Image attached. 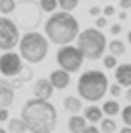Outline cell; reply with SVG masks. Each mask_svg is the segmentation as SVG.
<instances>
[{"label": "cell", "instance_id": "obj_1", "mask_svg": "<svg viewBox=\"0 0 131 133\" xmlns=\"http://www.w3.org/2000/svg\"><path fill=\"white\" fill-rule=\"evenodd\" d=\"M21 119L31 133H51L57 125V111L55 107L43 98L27 100L21 109Z\"/></svg>", "mask_w": 131, "mask_h": 133}, {"label": "cell", "instance_id": "obj_2", "mask_svg": "<svg viewBox=\"0 0 131 133\" xmlns=\"http://www.w3.org/2000/svg\"><path fill=\"white\" fill-rule=\"evenodd\" d=\"M80 33V25L78 21L72 17L70 12H51V17L45 23V35L47 41L55 45H70Z\"/></svg>", "mask_w": 131, "mask_h": 133}, {"label": "cell", "instance_id": "obj_3", "mask_svg": "<svg viewBox=\"0 0 131 133\" xmlns=\"http://www.w3.org/2000/svg\"><path fill=\"white\" fill-rule=\"evenodd\" d=\"M76 86H78L80 98L94 102V100H100L107 94V90H109V78L100 70H88V72H84L78 78Z\"/></svg>", "mask_w": 131, "mask_h": 133}, {"label": "cell", "instance_id": "obj_4", "mask_svg": "<svg viewBox=\"0 0 131 133\" xmlns=\"http://www.w3.org/2000/svg\"><path fill=\"white\" fill-rule=\"evenodd\" d=\"M18 55L29 62V64H39L47 57V51H49V41L45 35L41 33H25L21 39H18Z\"/></svg>", "mask_w": 131, "mask_h": 133}, {"label": "cell", "instance_id": "obj_5", "mask_svg": "<svg viewBox=\"0 0 131 133\" xmlns=\"http://www.w3.org/2000/svg\"><path fill=\"white\" fill-rule=\"evenodd\" d=\"M76 41H78V49L82 51L84 59H90V62L100 59L104 49H107V39L100 33V29H90L88 27V29L78 33Z\"/></svg>", "mask_w": 131, "mask_h": 133}, {"label": "cell", "instance_id": "obj_6", "mask_svg": "<svg viewBox=\"0 0 131 133\" xmlns=\"http://www.w3.org/2000/svg\"><path fill=\"white\" fill-rule=\"evenodd\" d=\"M15 18H16V27H23V29H35L41 21V8L37 2H21L16 4L15 8Z\"/></svg>", "mask_w": 131, "mask_h": 133}, {"label": "cell", "instance_id": "obj_7", "mask_svg": "<svg viewBox=\"0 0 131 133\" xmlns=\"http://www.w3.org/2000/svg\"><path fill=\"white\" fill-rule=\"evenodd\" d=\"M82 62H84V55L74 45H62L60 51H57V64H60V68L66 70V72H70V74L78 72L82 68Z\"/></svg>", "mask_w": 131, "mask_h": 133}, {"label": "cell", "instance_id": "obj_8", "mask_svg": "<svg viewBox=\"0 0 131 133\" xmlns=\"http://www.w3.org/2000/svg\"><path fill=\"white\" fill-rule=\"evenodd\" d=\"M18 27L12 18L0 17V51H10L18 45Z\"/></svg>", "mask_w": 131, "mask_h": 133}, {"label": "cell", "instance_id": "obj_9", "mask_svg": "<svg viewBox=\"0 0 131 133\" xmlns=\"http://www.w3.org/2000/svg\"><path fill=\"white\" fill-rule=\"evenodd\" d=\"M25 70L23 66V57L15 51H4L0 55V74L6 78H16L21 72Z\"/></svg>", "mask_w": 131, "mask_h": 133}, {"label": "cell", "instance_id": "obj_10", "mask_svg": "<svg viewBox=\"0 0 131 133\" xmlns=\"http://www.w3.org/2000/svg\"><path fill=\"white\" fill-rule=\"evenodd\" d=\"M33 94H35V98H43V100L51 98L53 86L49 82V78H39V80H35V84H33Z\"/></svg>", "mask_w": 131, "mask_h": 133}, {"label": "cell", "instance_id": "obj_11", "mask_svg": "<svg viewBox=\"0 0 131 133\" xmlns=\"http://www.w3.org/2000/svg\"><path fill=\"white\" fill-rule=\"evenodd\" d=\"M49 82L53 88H57V90H64L70 86V72H66V70H53L51 74H49Z\"/></svg>", "mask_w": 131, "mask_h": 133}, {"label": "cell", "instance_id": "obj_12", "mask_svg": "<svg viewBox=\"0 0 131 133\" xmlns=\"http://www.w3.org/2000/svg\"><path fill=\"white\" fill-rule=\"evenodd\" d=\"M115 80L121 88H129L131 86V64H121L115 68Z\"/></svg>", "mask_w": 131, "mask_h": 133}, {"label": "cell", "instance_id": "obj_13", "mask_svg": "<svg viewBox=\"0 0 131 133\" xmlns=\"http://www.w3.org/2000/svg\"><path fill=\"white\" fill-rule=\"evenodd\" d=\"M15 102V88L6 80H0V109H8Z\"/></svg>", "mask_w": 131, "mask_h": 133}, {"label": "cell", "instance_id": "obj_14", "mask_svg": "<svg viewBox=\"0 0 131 133\" xmlns=\"http://www.w3.org/2000/svg\"><path fill=\"white\" fill-rule=\"evenodd\" d=\"M102 109L96 107V104H88L86 109H82V117L86 119V123H98L100 119H102Z\"/></svg>", "mask_w": 131, "mask_h": 133}, {"label": "cell", "instance_id": "obj_15", "mask_svg": "<svg viewBox=\"0 0 131 133\" xmlns=\"http://www.w3.org/2000/svg\"><path fill=\"white\" fill-rule=\"evenodd\" d=\"M64 109L70 115H78L84 107H82V100L78 98V96H66L64 98Z\"/></svg>", "mask_w": 131, "mask_h": 133}, {"label": "cell", "instance_id": "obj_16", "mask_svg": "<svg viewBox=\"0 0 131 133\" xmlns=\"http://www.w3.org/2000/svg\"><path fill=\"white\" fill-rule=\"evenodd\" d=\"M84 127H86V119H84V117H78V115L70 117V121H68V129H70V133H82Z\"/></svg>", "mask_w": 131, "mask_h": 133}, {"label": "cell", "instance_id": "obj_17", "mask_svg": "<svg viewBox=\"0 0 131 133\" xmlns=\"http://www.w3.org/2000/svg\"><path fill=\"white\" fill-rule=\"evenodd\" d=\"M119 111H121V107H119V102H117V100H107V102L102 104V113H104L107 117L119 115Z\"/></svg>", "mask_w": 131, "mask_h": 133}, {"label": "cell", "instance_id": "obj_18", "mask_svg": "<svg viewBox=\"0 0 131 133\" xmlns=\"http://www.w3.org/2000/svg\"><path fill=\"white\" fill-rule=\"evenodd\" d=\"M98 123H100V131L102 133H115L117 131V123H115L111 117H102Z\"/></svg>", "mask_w": 131, "mask_h": 133}, {"label": "cell", "instance_id": "obj_19", "mask_svg": "<svg viewBox=\"0 0 131 133\" xmlns=\"http://www.w3.org/2000/svg\"><path fill=\"white\" fill-rule=\"evenodd\" d=\"M27 125L23 123V119H10L8 121V133H25Z\"/></svg>", "mask_w": 131, "mask_h": 133}, {"label": "cell", "instance_id": "obj_20", "mask_svg": "<svg viewBox=\"0 0 131 133\" xmlns=\"http://www.w3.org/2000/svg\"><path fill=\"white\" fill-rule=\"evenodd\" d=\"M109 51H111V55L119 57V55H123V53H125V43H123V41H119V39H113V41L109 43Z\"/></svg>", "mask_w": 131, "mask_h": 133}, {"label": "cell", "instance_id": "obj_21", "mask_svg": "<svg viewBox=\"0 0 131 133\" xmlns=\"http://www.w3.org/2000/svg\"><path fill=\"white\" fill-rule=\"evenodd\" d=\"M16 8V2L15 0H0V15L6 17V15H12Z\"/></svg>", "mask_w": 131, "mask_h": 133}, {"label": "cell", "instance_id": "obj_22", "mask_svg": "<svg viewBox=\"0 0 131 133\" xmlns=\"http://www.w3.org/2000/svg\"><path fill=\"white\" fill-rule=\"evenodd\" d=\"M37 4L41 8V12H55V8H57V0H39Z\"/></svg>", "mask_w": 131, "mask_h": 133}, {"label": "cell", "instance_id": "obj_23", "mask_svg": "<svg viewBox=\"0 0 131 133\" xmlns=\"http://www.w3.org/2000/svg\"><path fill=\"white\" fill-rule=\"evenodd\" d=\"M57 6L66 12H70V10H74L78 6V0H57Z\"/></svg>", "mask_w": 131, "mask_h": 133}, {"label": "cell", "instance_id": "obj_24", "mask_svg": "<svg viewBox=\"0 0 131 133\" xmlns=\"http://www.w3.org/2000/svg\"><path fill=\"white\" fill-rule=\"evenodd\" d=\"M121 113V117H123V123L127 125V127H131V104H127L123 111H119Z\"/></svg>", "mask_w": 131, "mask_h": 133}, {"label": "cell", "instance_id": "obj_25", "mask_svg": "<svg viewBox=\"0 0 131 133\" xmlns=\"http://www.w3.org/2000/svg\"><path fill=\"white\" fill-rule=\"evenodd\" d=\"M102 64H104V68H107V70H111V68H117V57L109 53V55H104V57H102Z\"/></svg>", "mask_w": 131, "mask_h": 133}, {"label": "cell", "instance_id": "obj_26", "mask_svg": "<svg viewBox=\"0 0 131 133\" xmlns=\"http://www.w3.org/2000/svg\"><path fill=\"white\" fill-rule=\"evenodd\" d=\"M121 90H123V88H121V86H119V84H111V86H109V92H111V94H113L115 98H117V96H119V94H121Z\"/></svg>", "mask_w": 131, "mask_h": 133}, {"label": "cell", "instance_id": "obj_27", "mask_svg": "<svg viewBox=\"0 0 131 133\" xmlns=\"http://www.w3.org/2000/svg\"><path fill=\"white\" fill-rule=\"evenodd\" d=\"M102 15H104V17H113V15H115V6L107 4V6L102 8Z\"/></svg>", "mask_w": 131, "mask_h": 133}, {"label": "cell", "instance_id": "obj_28", "mask_svg": "<svg viewBox=\"0 0 131 133\" xmlns=\"http://www.w3.org/2000/svg\"><path fill=\"white\" fill-rule=\"evenodd\" d=\"M102 27H107V17H96V29H102Z\"/></svg>", "mask_w": 131, "mask_h": 133}, {"label": "cell", "instance_id": "obj_29", "mask_svg": "<svg viewBox=\"0 0 131 133\" xmlns=\"http://www.w3.org/2000/svg\"><path fill=\"white\" fill-rule=\"evenodd\" d=\"M88 12H90L92 17H98L102 10H100V6H98V4H94V6H90V8H88Z\"/></svg>", "mask_w": 131, "mask_h": 133}, {"label": "cell", "instance_id": "obj_30", "mask_svg": "<svg viewBox=\"0 0 131 133\" xmlns=\"http://www.w3.org/2000/svg\"><path fill=\"white\" fill-rule=\"evenodd\" d=\"M82 133H100V131H98V129H96V127H94V125H90V127L86 125V127L82 129Z\"/></svg>", "mask_w": 131, "mask_h": 133}, {"label": "cell", "instance_id": "obj_31", "mask_svg": "<svg viewBox=\"0 0 131 133\" xmlns=\"http://www.w3.org/2000/svg\"><path fill=\"white\" fill-rule=\"evenodd\" d=\"M119 4H121V10H129L131 8V0H121Z\"/></svg>", "mask_w": 131, "mask_h": 133}, {"label": "cell", "instance_id": "obj_32", "mask_svg": "<svg viewBox=\"0 0 131 133\" xmlns=\"http://www.w3.org/2000/svg\"><path fill=\"white\" fill-rule=\"evenodd\" d=\"M0 121H8V109H0Z\"/></svg>", "mask_w": 131, "mask_h": 133}, {"label": "cell", "instance_id": "obj_33", "mask_svg": "<svg viewBox=\"0 0 131 133\" xmlns=\"http://www.w3.org/2000/svg\"><path fill=\"white\" fill-rule=\"evenodd\" d=\"M111 33H113V35H119V33H121V25H119V23H115L113 27H111Z\"/></svg>", "mask_w": 131, "mask_h": 133}, {"label": "cell", "instance_id": "obj_34", "mask_svg": "<svg viewBox=\"0 0 131 133\" xmlns=\"http://www.w3.org/2000/svg\"><path fill=\"white\" fill-rule=\"evenodd\" d=\"M125 100H127V102L131 104V86L127 88V92H125Z\"/></svg>", "mask_w": 131, "mask_h": 133}, {"label": "cell", "instance_id": "obj_35", "mask_svg": "<svg viewBox=\"0 0 131 133\" xmlns=\"http://www.w3.org/2000/svg\"><path fill=\"white\" fill-rule=\"evenodd\" d=\"M119 18H121V21H123V18H127V10H121V12H119Z\"/></svg>", "mask_w": 131, "mask_h": 133}, {"label": "cell", "instance_id": "obj_36", "mask_svg": "<svg viewBox=\"0 0 131 133\" xmlns=\"http://www.w3.org/2000/svg\"><path fill=\"white\" fill-rule=\"evenodd\" d=\"M121 133H131V127H127V125H125V127L121 129Z\"/></svg>", "mask_w": 131, "mask_h": 133}, {"label": "cell", "instance_id": "obj_37", "mask_svg": "<svg viewBox=\"0 0 131 133\" xmlns=\"http://www.w3.org/2000/svg\"><path fill=\"white\" fill-rule=\"evenodd\" d=\"M127 39H129V43H131V31H129V35H127Z\"/></svg>", "mask_w": 131, "mask_h": 133}, {"label": "cell", "instance_id": "obj_38", "mask_svg": "<svg viewBox=\"0 0 131 133\" xmlns=\"http://www.w3.org/2000/svg\"><path fill=\"white\" fill-rule=\"evenodd\" d=\"M0 133H6V131H4V129H2V127H0Z\"/></svg>", "mask_w": 131, "mask_h": 133}, {"label": "cell", "instance_id": "obj_39", "mask_svg": "<svg viewBox=\"0 0 131 133\" xmlns=\"http://www.w3.org/2000/svg\"><path fill=\"white\" fill-rule=\"evenodd\" d=\"M98 2H104V0H98Z\"/></svg>", "mask_w": 131, "mask_h": 133}]
</instances>
